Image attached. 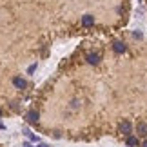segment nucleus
Here are the masks:
<instances>
[{
	"instance_id": "9b49d317",
	"label": "nucleus",
	"mask_w": 147,
	"mask_h": 147,
	"mask_svg": "<svg viewBox=\"0 0 147 147\" xmlns=\"http://www.w3.org/2000/svg\"><path fill=\"white\" fill-rule=\"evenodd\" d=\"M24 147H33V145H31V144H26V145H24Z\"/></svg>"
},
{
	"instance_id": "f03ea898",
	"label": "nucleus",
	"mask_w": 147,
	"mask_h": 147,
	"mask_svg": "<svg viewBox=\"0 0 147 147\" xmlns=\"http://www.w3.org/2000/svg\"><path fill=\"white\" fill-rule=\"evenodd\" d=\"M82 26H84V27H91V26H94V16H91V15L82 16Z\"/></svg>"
},
{
	"instance_id": "f8f14e48",
	"label": "nucleus",
	"mask_w": 147,
	"mask_h": 147,
	"mask_svg": "<svg viewBox=\"0 0 147 147\" xmlns=\"http://www.w3.org/2000/svg\"><path fill=\"white\" fill-rule=\"evenodd\" d=\"M0 115H2V111H0Z\"/></svg>"
},
{
	"instance_id": "7ed1b4c3",
	"label": "nucleus",
	"mask_w": 147,
	"mask_h": 147,
	"mask_svg": "<svg viewBox=\"0 0 147 147\" xmlns=\"http://www.w3.org/2000/svg\"><path fill=\"white\" fill-rule=\"evenodd\" d=\"M113 49H115V53H118V55H122V53H125V44L123 42H115L113 44Z\"/></svg>"
},
{
	"instance_id": "9d476101",
	"label": "nucleus",
	"mask_w": 147,
	"mask_h": 147,
	"mask_svg": "<svg viewBox=\"0 0 147 147\" xmlns=\"http://www.w3.org/2000/svg\"><path fill=\"white\" fill-rule=\"evenodd\" d=\"M142 147H147V140H144V144H142Z\"/></svg>"
},
{
	"instance_id": "0eeeda50",
	"label": "nucleus",
	"mask_w": 147,
	"mask_h": 147,
	"mask_svg": "<svg viewBox=\"0 0 147 147\" xmlns=\"http://www.w3.org/2000/svg\"><path fill=\"white\" fill-rule=\"evenodd\" d=\"M87 62H89V64H93V65H96L98 62H100V56L91 53V55H87Z\"/></svg>"
},
{
	"instance_id": "f257e3e1",
	"label": "nucleus",
	"mask_w": 147,
	"mask_h": 147,
	"mask_svg": "<svg viewBox=\"0 0 147 147\" xmlns=\"http://www.w3.org/2000/svg\"><path fill=\"white\" fill-rule=\"evenodd\" d=\"M120 133L122 134H125V136H131V133H133V125H131V122H122L120 123Z\"/></svg>"
},
{
	"instance_id": "1a4fd4ad",
	"label": "nucleus",
	"mask_w": 147,
	"mask_h": 147,
	"mask_svg": "<svg viewBox=\"0 0 147 147\" xmlns=\"http://www.w3.org/2000/svg\"><path fill=\"white\" fill-rule=\"evenodd\" d=\"M36 147H47V145H46V144H38Z\"/></svg>"
},
{
	"instance_id": "6e6552de",
	"label": "nucleus",
	"mask_w": 147,
	"mask_h": 147,
	"mask_svg": "<svg viewBox=\"0 0 147 147\" xmlns=\"http://www.w3.org/2000/svg\"><path fill=\"white\" fill-rule=\"evenodd\" d=\"M125 144H127L129 147H134V145H138V138H134V136H127Z\"/></svg>"
},
{
	"instance_id": "20e7f679",
	"label": "nucleus",
	"mask_w": 147,
	"mask_h": 147,
	"mask_svg": "<svg viewBox=\"0 0 147 147\" xmlns=\"http://www.w3.org/2000/svg\"><path fill=\"white\" fill-rule=\"evenodd\" d=\"M13 86L16 89H24L26 87V80H24V78H20V76H15L13 78Z\"/></svg>"
},
{
	"instance_id": "423d86ee",
	"label": "nucleus",
	"mask_w": 147,
	"mask_h": 147,
	"mask_svg": "<svg viewBox=\"0 0 147 147\" xmlns=\"http://www.w3.org/2000/svg\"><path fill=\"white\" fill-rule=\"evenodd\" d=\"M26 118H27V120H29L31 123H36V122H38V113H36V111H29Z\"/></svg>"
},
{
	"instance_id": "39448f33",
	"label": "nucleus",
	"mask_w": 147,
	"mask_h": 147,
	"mask_svg": "<svg viewBox=\"0 0 147 147\" xmlns=\"http://www.w3.org/2000/svg\"><path fill=\"white\" fill-rule=\"evenodd\" d=\"M136 131L140 136H147V123L145 122H140L138 125H136Z\"/></svg>"
}]
</instances>
